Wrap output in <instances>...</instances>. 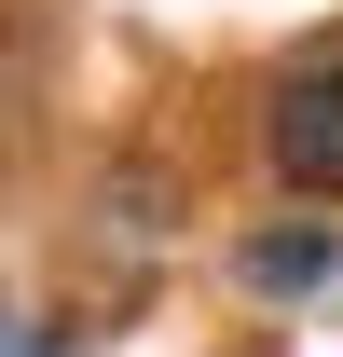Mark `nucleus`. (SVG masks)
<instances>
[{"label": "nucleus", "mask_w": 343, "mask_h": 357, "mask_svg": "<svg viewBox=\"0 0 343 357\" xmlns=\"http://www.w3.org/2000/svg\"><path fill=\"white\" fill-rule=\"evenodd\" d=\"M261 151H275L289 192L330 206V192H343V69H289V83L261 96Z\"/></svg>", "instance_id": "nucleus-1"}, {"label": "nucleus", "mask_w": 343, "mask_h": 357, "mask_svg": "<svg viewBox=\"0 0 343 357\" xmlns=\"http://www.w3.org/2000/svg\"><path fill=\"white\" fill-rule=\"evenodd\" d=\"M234 275H247L261 303H302V289H330V275H343V234H330V220H289V234H247V248H234Z\"/></svg>", "instance_id": "nucleus-2"}, {"label": "nucleus", "mask_w": 343, "mask_h": 357, "mask_svg": "<svg viewBox=\"0 0 343 357\" xmlns=\"http://www.w3.org/2000/svg\"><path fill=\"white\" fill-rule=\"evenodd\" d=\"M14 357H55V330H14Z\"/></svg>", "instance_id": "nucleus-3"}]
</instances>
